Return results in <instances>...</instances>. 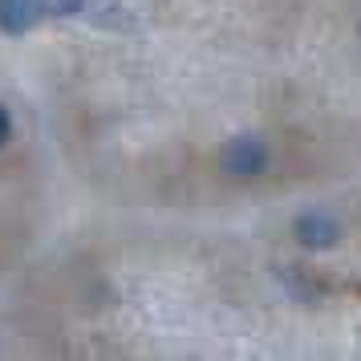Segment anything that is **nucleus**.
Listing matches in <instances>:
<instances>
[{
    "instance_id": "1",
    "label": "nucleus",
    "mask_w": 361,
    "mask_h": 361,
    "mask_svg": "<svg viewBox=\"0 0 361 361\" xmlns=\"http://www.w3.org/2000/svg\"><path fill=\"white\" fill-rule=\"evenodd\" d=\"M264 163H268V150H264V142L252 138V134L231 138L228 147H224V171H231V175H260Z\"/></svg>"
},
{
    "instance_id": "2",
    "label": "nucleus",
    "mask_w": 361,
    "mask_h": 361,
    "mask_svg": "<svg viewBox=\"0 0 361 361\" xmlns=\"http://www.w3.org/2000/svg\"><path fill=\"white\" fill-rule=\"evenodd\" d=\"M37 25V0H0V29L4 33H29Z\"/></svg>"
},
{
    "instance_id": "3",
    "label": "nucleus",
    "mask_w": 361,
    "mask_h": 361,
    "mask_svg": "<svg viewBox=\"0 0 361 361\" xmlns=\"http://www.w3.org/2000/svg\"><path fill=\"white\" fill-rule=\"evenodd\" d=\"M296 235H300V244H309V247H329L337 240V224L329 215H305L296 224Z\"/></svg>"
},
{
    "instance_id": "4",
    "label": "nucleus",
    "mask_w": 361,
    "mask_h": 361,
    "mask_svg": "<svg viewBox=\"0 0 361 361\" xmlns=\"http://www.w3.org/2000/svg\"><path fill=\"white\" fill-rule=\"evenodd\" d=\"M85 0H41V8L45 13H57V17H69V13H78Z\"/></svg>"
},
{
    "instance_id": "5",
    "label": "nucleus",
    "mask_w": 361,
    "mask_h": 361,
    "mask_svg": "<svg viewBox=\"0 0 361 361\" xmlns=\"http://www.w3.org/2000/svg\"><path fill=\"white\" fill-rule=\"evenodd\" d=\"M8 130H13V122H8V114H4V106H0V142L8 138Z\"/></svg>"
}]
</instances>
